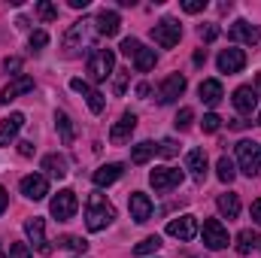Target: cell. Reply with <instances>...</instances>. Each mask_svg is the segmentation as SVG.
I'll return each instance as SVG.
<instances>
[{
	"label": "cell",
	"instance_id": "1",
	"mask_svg": "<svg viewBox=\"0 0 261 258\" xmlns=\"http://www.w3.org/2000/svg\"><path fill=\"white\" fill-rule=\"evenodd\" d=\"M113 219H116V207L107 200V194L100 192L88 194V200H85V225H88V231H103Z\"/></svg>",
	"mask_w": 261,
	"mask_h": 258
},
{
	"label": "cell",
	"instance_id": "2",
	"mask_svg": "<svg viewBox=\"0 0 261 258\" xmlns=\"http://www.w3.org/2000/svg\"><path fill=\"white\" fill-rule=\"evenodd\" d=\"M237 164L246 176H258L261 170V146L255 140H240L237 143Z\"/></svg>",
	"mask_w": 261,
	"mask_h": 258
},
{
	"label": "cell",
	"instance_id": "3",
	"mask_svg": "<svg viewBox=\"0 0 261 258\" xmlns=\"http://www.w3.org/2000/svg\"><path fill=\"white\" fill-rule=\"evenodd\" d=\"M113 67H116L113 49H94L88 55V76H91V82H103L113 73Z\"/></svg>",
	"mask_w": 261,
	"mask_h": 258
},
{
	"label": "cell",
	"instance_id": "4",
	"mask_svg": "<svg viewBox=\"0 0 261 258\" xmlns=\"http://www.w3.org/2000/svg\"><path fill=\"white\" fill-rule=\"evenodd\" d=\"M179 37H182V28H179L176 18H164V21H158V24L152 28V40H155L161 49H173V46L179 43Z\"/></svg>",
	"mask_w": 261,
	"mask_h": 258
},
{
	"label": "cell",
	"instance_id": "5",
	"mask_svg": "<svg viewBox=\"0 0 261 258\" xmlns=\"http://www.w3.org/2000/svg\"><path fill=\"white\" fill-rule=\"evenodd\" d=\"M91 18H79V21H73L70 28H67L64 34V52L67 55H76L79 49H82V43L88 40V34H91Z\"/></svg>",
	"mask_w": 261,
	"mask_h": 258
},
{
	"label": "cell",
	"instance_id": "6",
	"mask_svg": "<svg viewBox=\"0 0 261 258\" xmlns=\"http://www.w3.org/2000/svg\"><path fill=\"white\" fill-rule=\"evenodd\" d=\"M52 216L58 219V222H70L73 216H76V210H79V200H76V192H70V189H64V192H58L55 197H52Z\"/></svg>",
	"mask_w": 261,
	"mask_h": 258
},
{
	"label": "cell",
	"instance_id": "7",
	"mask_svg": "<svg viewBox=\"0 0 261 258\" xmlns=\"http://www.w3.org/2000/svg\"><path fill=\"white\" fill-rule=\"evenodd\" d=\"M182 170H176V167H155L152 173H149V183H152V189L155 192H170V189H176V186H182Z\"/></svg>",
	"mask_w": 261,
	"mask_h": 258
},
{
	"label": "cell",
	"instance_id": "8",
	"mask_svg": "<svg viewBox=\"0 0 261 258\" xmlns=\"http://www.w3.org/2000/svg\"><path fill=\"white\" fill-rule=\"evenodd\" d=\"M24 231H28V237H31V243L37 246L40 255H52V243L46 240V222H43L40 216L28 219V222H24Z\"/></svg>",
	"mask_w": 261,
	"mask_h": 258
},
{
	"label": "cell",
	"instance_id": "9",
	"mask_svg": "<svg viewBox=\"0 0 261 258\" xmlns=\"http://www.w3.org/2000/svg\"><path fill=\"white\" fill-rule=\"evenodd\" d=\"M203 243H206V249H225L231 243L228 240V228L219 219H206L203 222Z\"/></svg>",
	"mask_w": 261,
	"mask_h": 258
},
{
	"label": "cell",
	"instance_id": "10",
	"mask_svg": "<svg viewBox=\"0 0 261 258\" xmlns=\"http://www.w3.org/2000/svg\"><path fill=\"white\" fill-rule=\"evenodd\" d=\"M167 234L176 237V240H195L197 237V219L195 216H179V219H170L167 222Z\"/></svg>",
	"mask_w": 261,
	"mask_h": 258
},
{
	"label": "cell",
	"instance_id": "11",
	"mask_svg": "<svg viewBox=\"0 0 261 258\" xmlns=\"http://www.w3.org/2000/svg\"><path fill=\"white\" fill-rule=\"evenodd\" d=\"M182 91H186V76H182V73H173V76H167V79L161 82V88H158V104H173Z\"/></svg>",
	"mask_w": 261,
	"mask_h": 258
},
{
	"label": "cell",
	"instance_id": "12",
	"mask_svg": "<svg viewBox=\"0 0 261 258\" xmlns=\"http://www.w3.org/2000/svg\"><path fill=\"white\" fill-rule=\"evenodd\" d=\"M21 194H24L28 200H43V197L49 194V183H46V176H40V173L24 176V179H21Z\"/></svg>",
	"mask_w": 261,
	"mask_h": 258
},
{
	"label": "cell",
	"instance_id": "13",
	"mask_svg": "<svg viewBox=\"0 0 261 258\" xmlns=\"http://www.w3.org/2000/svg\"><path fill=\"white\" fill-rule=\"evenodd\" d=\"M134 128H137V116H134V113H125V116L110 128V143H116V146L128 143L130 134H134Z\"/></svg>",
	"mask_w": 261,
	"mask_h": 258
},
{
	"label": "cell",
	"instance_id": "14",
	"mask_svg": "<svg viewBox=\"0 0 261 258\" xmlns=\"http://www.w3.org/2000/svg\"><path fill=\"white\" fill-rule=\"evenodd\" d=\"M128 207H130V219H134L137 225L149 222V216H152V200H149L143 192H134V194H130V197H128Z\"/></svg>",
	"mask_w": 261,
	"mask_h": 258
},
{
	"label": "cell",
	"instance_id": "15",
	"mask_svg": "<svg viewBox=\"0 0 261 258\" xmlns=\"http://www.w3.org/2000/svg\"><path fill=\"white\" fill-rule=\"evenodd\" d=\"M216 64H219L222 73H240V70L246 67V52H243V49H225Z\"/></svg>",
	"mask_w": 261,
	"mask_h": 258
},
{
	"label": "cell",
	"instance_id": "16",
	"mask_svg": "<svg viewBox=\"0 0 261 258\" xmlns=\"http://www.w3.org/2000/svg\"><path fill=\"white\" fill-rule=\"evenodd\" d=\"M28 91H34V79H31V76H18V79H12L9 85H3L0 104H9V100H15L18 94H28Z\"/></svg>",
	"mask_w": 261,
	"mask_h": 258
},
{
	"label": "cell",
	"instance_id": "17",
	"mask_svg": "<svg viewBox=\"0 0 261 258\" xmlns=\"http://www.w3.org/2000/svg\"><path fill=\"white\" fill-rule=\"evenodd\" d=\"M231 40H240V43H246V46H255L261 40V34H258L255 24H249L246 18H240V21L231 24Z\"/></svg>",
	"mask_w": 261,
	"mask_h": 258
},
{
	"label": "cell",
	"instance_id": "18",
	"mask_svg": "<svg viewBox=\"0 0 261 258\" xmlns=\"http://www.w3.org/2000/svg\"><path fill=\"white\" fill-rule=\"evenodd\" d=\"M234 107H237V113L252 116V113H255V107H258V94H255L249 85H243V88H237V91H234Z\"/></svg>",
	"mask_w": 261,
	"mask_h": 258
},
{
	"label": "cell",
	"instance_id": "19",
	"mask_svg": "<svg viewBox=\"0 0 261 258\" xmlns=\"http://www.w3.org/2000/svg\"><path fill=\"white\" fill-rule=\"evenodd\" d=\"M21 128H24V116H21V113H12L9 119H3V125H0V149L9 146V143L18 137Z\"/></svg>",
	"mask_w": 261,
	"mask_h": 258
},
{
	"label": "cell",
	"instance_id": "20",
	"mask_svg": "<svg viewBox=\"0 0 261 258\" xmlns=\"http://www.w3.org/2000/svg\"><path fill=\"white\" fill-rule=\"evenodd\" d=\"M122 173H125V167L122 164H103V167H97L94 170V186L97 189H107V186H113L116 179H122Z\"/></svg>",
	"mask_w": 261,
	"mask_h": 258
},
{
	"label": "cell",
	"instance_id": "21",
	"mask_svg": "<svg viewBox=\"0 0 261 258\" xmlns=\"http://www.w3.org/2000/svg\"><path fill=\"white\" fill-rule=\"evenodd\" d=\"M119 28H122L119 12H113V9H100V12H97V31H100L103 37H116Z\"/></svg>",
	"mask_w": 261,
	"mask_h": 258
},
{
	"label": "cell",
	"instance_id": "22",
	"mask_svg": "<svg viewBox=\"0 0 261 258\" xmlns=\"http://www.w3.org/2000/svg\"><path fill=\"white\" fill-rule=\"evenodd\" d=\"M197 94H200V100L206 104V107H216L225 94H222V82L219 79H203L200 82V88H197Z\"/></svg>",
	"mask_w": 261,
	"mask_h": 258
},
{
	"label": "cell",
	"instance_id": "23",
	"mask_svg": "<svg viewBox=\"0 0 261 258\" xmlns=\"http://www.w3.org/2000/svg\"><path fill=\"white\" fill-rule=\"evenodd\" d=\"M43 170H46L49 176H55V179H64L67 173H70L64 155H46V158H43Z\"/></svg>",
	"mask_w": 261,
	"mask_h": 258
},
{
	"label": "cell",
	"instance_id": "24",
	"mask_svg": "<svg viewBox=\"0 0 261 258\" xmlns=\"http://www.w3.org/2000/svg\"><path fill=\"white\" fill-rule=\"evenodd\" d=\"M186 164H189V170L195 173L197 179L206 176V152H203V149H192L189 158H186Z\"/></svg>",
	"mask_w": 261,
	"mask_h": 258
},
{
	"label": "cell",
	"instance_id": "25",
	"mask_svg": "<svg viewBox=\"0 0 261 258\" xmlns=\"http://www.w3.org/2000/svg\"><path fill=\"white\" fill-rule=\"evenodd\" d=\"M55 128L61 134V143H64V146H70V143L76 140V128H73V122H70L67 113H55Z\"/></svg>",
	"mask_w": 261,
	"mask_h": 258
},
{
	"label": "cell",
	"instance_id": "26",
	"mask_svg": "<svg viewBox=\"0 0 261 258\" xmlns=\"http://www.w3.org/2000/svg\"><path fill=\"white\" fill-rule=\"evenodd\" d=\"M219 213L225 219H237L240 216V197L237 194H222L219 197Z\"/></svg>",
	"mask_w": 261,
	"mask_h": 258
},
{
	"label": "cell",
	"instance_id": "27",
	"mask_svg": "<svg viewBox=\"0 0 261 258\" xmlns=\"http://www.w3.org/2000/svg\"><path fill=\"white\" fill-rule=\"evenodd\" d=\"M255 243H261L255 228H246V231H240V234H237V252H240V255H249Z\"/></svg>",
	"mask_w": 261,
	"mask_h": 258
},
{
	"label": "cell",
	"instance_id": "28",
	"mask_svg": "<svg viewBox=\"0 0 261 258\" xmlns=\"http://www.w3.org/2000/svg\"><path fill=\"white\" fill-rule=\"evenodd\" d=\"M155 152H158V146H155V143H149V140H146V143H137V146H134V152H130V164H146Z\"/></svg>",
	"mask_w": 261,
	"mask_h": 258
},
{
	"label": "cell",
	"instance_id": "29",
	"mask_svg": "<svg viewBox=\"0 0 261 258\" xmlns=\"http://www.w3.org/2000/svg\"><path fill=\"white\" fill-rule=\"evenodd\" d=\"M155 61H158V55H155V49H143V46H140V52L134 55V67H137L140 73H146V70H152V67H155Z\"/></svg>",
	"mask_w": 261,
	"mask_h": 258
},
{
	"label": "cell",
	"instance_id": "30",
	"mask_svg": "<svg viewBox=\"0 0 261 258\" xmlns=\"http://www.w3.org/2000/svg\"><path fill=\"white\" fill-rule=\"evenodd\" d=\"M216 173H219V179H222V183H234V176H237L234 161H231L228 155H222V158H219V164H216Z\"/></svg>",
	"mask_w": 261,
	"mask_h": 258
},
{
	"label": "cell",
	"instance_id": "31",
	"mask_svg": "<svg viewBox=\"0 0 261 258\" xmlns=\"http://www.w3.org/2000/svg\"><path fill=\"white\" fill-rule=\"evenodd\" d=\"M161 249V237L152 234V237H143L137 246H134V255H149V252H158Z\"/></svg>",
	"mask_w": 261,
	"mask_h": 258
},
{
	"label": "cell",
	"instance_id": "32",
	"mask_svg": "<svg viewBox=\"0 0 261 258\" xmlns=\"http://www.w3.org/2000/svg\"><path fill=\"white\" fill-rule=\"evenodd\" d=\"M58 246H64V249H70V252H85L88 249V240H82V237H73V234H67V237H61L58 240Z\"/></svg>",
	"mask_w": 261,
	"mask_h": 258
},
{
	"label": "cell",
	"instance_id": "33",
	"mask_svg": "<svg viewBox=\"0 0 261 258\" xmlns=\"http://www.w3.org/2000/svg\"><path fill=\"white\" fill-rule=\"evenodd\" d=\"M37 15H40L43 21H55V18H58V6L49 3V0H40V3H37Z\"/></svg>",
	"mask_w": 261,
	"mask_h": 258
},
{
	"label": "cell",
	"instance_id": "34",
	"mask_svg": "<svg viewBox=\"0 0 261 258\" xmlns=\"http://www.w3.org/2000/svg\"><path fill=\"white\" fill-rule=\"evenodd\" d=\"M85 100H88V110H91L94 116H97V113H103V107H107L103 94H100V91H94V88H91V91L85 94Z\"/></svg>",
	"mask_w": 261,
	"mask_h": 258
},
{
	"label": "cell",
	"instance_id": "35",
	"mask_svg": "<svg viewBox=\"0 0 261 258\" xmlns=\"http://www.w3.org/2000/svg\"><path fill=\"white\" fill-rule=\"evenodd\" d=\"M192 122H195V113H192L189 107H182V110L176 113V122H173V125H176L179 131H189L192 128Z\"/></svg>",
	"mask_w": 261,
	"mask_h": 258
},
{
	"label": "cell",
	"instance_id": "36",
	"mask_svg": "<svg viewBox=\"0 0 261 258\" xmlns=\"http://www.w3.org/2000/svg\"><path fill=\"white\" fill-rule=\"evenodd\" d=\"M200 128L206 131V134H216V131L222 128V119H219L216 113H206V116H203V122H200Z\"/></svg>",
	"mask_w": 261,
	"mask_h": 258
},
{
	"label": "cell",
	"instance_id": "37",
	"mask_svg": "<svg viewBox=\"0 0 261 258\" xmlns=\"http://www.w3.org/2000/svg\"><path fill=\"white\" fill-rule=\"evenodd\" d=\"M125 85H128V70H116V82H113V91H116V94H125Z\"/></svg>",
	"mask_w": 261,
	"mask_h": 258
},
{
	"label": "cell",
	"instance_id": "38",
	"mask_svg": "<svg viewBox=\"0 0 261 258\" xmlns=\"http://www.w3.org/2000/svg\"><path fill=\"white\" fill-rule=\"evenodd\" d=\"M158 152H161L164 158H173V155L179 152V146H176V140H161V146H158Z\"/></svg>",
	"mask_w": 261,
	"mask_h": 258
},
{
	"label": "cell",
	"instance_id": "39",
	"mask_svg": "<svg viewBox=\"0 0 261 258\" xmlns=\"http://www.w3.org/2000/svg\"><path fill=\"white\" fill-rule=\"evenodd\" d=\"M140 52V40H134V37H128V40H122V55H128V58H134Z\"/></svg>",
	"mask_w": 261,
	"mask_h": 258
},
{
	"label": "cell",
	"instance_id": "40",
	"mask_svg": "<svg viewBox=\"0 0 261 258\" xmlns=\"http://www.w3.org/2000/svg\"><path fill=\"white\" fill-rule=\"evenodd\" d=\"M9 258H31L28 243H9Z\"/></svg>",
	"mask_w": 261,
	"mask_h": 258
},
{
	"label": "cell",
	"instance_id": "41",
	"mask_svg": "<svg viewBox=\"0 0 261 258\" xmlns=\"http://www.w3.org/2000/svg\"><path fill=\"white\" fill-rule=\"evenodd\" d=\"M46 43H49V34L46 31H34L31 34V49H43Z\"/></svg>",
	"mask_w": 261,
	"mask_h": 258
},
{
	"label": "cell",
	"instance_id": "42",
	"mask_svg": "<svg viewBox=\"0 0 261 258\" xmlns=\"http://www.w3.org/2000/svg\"><path fill=\"white\" fill-rule=\"evenodd\" d=\"M216 37H219V28H216V24H203V28H200V40H203V43H213Z\"/></svg>",
	"mask_w": 261,
	"mask_h": 258
},
{
	"label": "cell",
	"instance_id": "43",
	"mask_svg": "<svg viewBox=\"0 0 261 258\" xmlns=\"http://www.w3.org/2000/svg\"><path fill=\"white\" fill-rule=\"evenodd\" d=\"M182 9L186 12H200V9H206V0H182Z\"/></svg>",
	"mask_w": 261,
	"mask_h": 258
},
{
	"label": "cell",
	"instance_id": "44",
	"mask_svg": "<svg viewBox=\"0 0 261 258\" xmlns=\"http://www.w3.org/2000/svg\"><path fill=\"white\" fill-rule=\"evenodd\" d=\"M70 88H73V91H79V94H82V97H85V94H88V91H91V88H88V82H85V79H70Z\"/></svg>",
	"mask_w": 261,
	"mask_h": 258
},
{
	"label": "cell",
	"instance_id": "45",
	"mask_svg": "<svg viewBox=\"0 0 261 258\" xmlns=\"http://www.w3.org/2000/svg\"><path fill=\"white\" fill-rule=\"evenodd\" d=\"M18 155H21V158H31V155H34V143H31V140H21V143H18Z\"/></svg>",
	"mask_w": 261,
	"mask_h": 258
},
{
	"label": "cell",
	"instance_id": "46",
	"mask_svg": "<svg viewBox=\"0 0 261 258\" xmlns=\"http://www.w3.org/2000/svg\"><path fill=\"white\" fill-rule=\"evenodd\" d=\"M3 67H6V73H18L21 70V58H6Z\"/></svg>",
	"mask_w": 261,
	"mask_h": 258
},
{
	"label": "cell",
	"instance_id": "47",
	"mask_svg": "<svg viewBox=\"0 0 261 258\" xmlns=\"http://www.w3.org/2000/svg\"><path fill=\"white\" fill-rule=\"evenodd\" d=\"M6 203H9V194H6L3 186H0V216H3V210H6Z\"/></svg>",
	"mask_w": 261,
	"mask_h": 258
},
{
	"label": "cell",
	"instance_id": "48",
	"mask_svg": "<svg viewBox=\"0 0 261 258\" xmlns=\"http://www.w3.org/2000/svg\"><path fill=\"white\" fill-rule=\"evenodd\" d=\"M252 219H255V222L261 225V197L255 200V203H252Z\"/></svg>",
	"mask_w": 261,
	"mask_h": 258
},
{
	"label": "cell",
	"instance_id": "49",
	"mask_svg": "<svg viewBox=\"0 0 261 258\" xmlns=\"http://www.w3.org/2000/svg\"><path fill=\"white\" fill-rule=\"evenodd\" d=\"M195 64H206V49H197L195 52Z\"/></svg>",
	"mask_w": 261,
	"mask_h": 258
},
{
	"label": "cell",
	"instance_id": "50",
	"mask_svg": "<svg viewBox=\"0 0 261 258\" xmlns=\"http://www.w3.org/2000/svg\"><path fill=\"white\" fill-rule=\"evenodd\" d=\"M67 3H70L73 9H85V6H88V0H67Z\"/></svg>",
	"mask_w": 261,
	"mask_h": 258
},
{
	"label": "cell",
	"instance_id": "51",
	"mask_svg": "<svg viewBox=\"0 0 261 258\" xmlns=\"http://www.w3.org/2000/svg\"><path fill=\"white\" fill-rule=\"evenodd\" d=\"M146 94H149V85H146V82H140V85H137V97H146Z\"/></svg>",
	"mask_w": 261,
	"mask_h": 258
},
{
	"label": "cell",
	"instance_id": "52",
	"mask_svg": "<svg viewBox=\"0 0 261 258\" xmlns=\"http://www.w3.org/2000/svg\"><path fill=\"white\" fill-rule=\"evenodd\" d=\"M255 88H258V94H261V70H258V76H255Z\"/></svg>",
	"mask_w": 261,
	"mask_h": 258
},
{
	"label": "cell",
	"instance_id": "53",
	"mask_svg": "<svg viewBox=\"0 0 261 258\" xmlns=\"http://www.w3.org/2000/svg\"><path fill=\"white\" fill-rule=\"evenodd\" d=\"M0 258H6V252H3V246H0Z\"/></svg>",
	"mask_w": 261,
	"mask_h": 258
},
{
	"label": "cell",
	"instance_id": "54",
	"mask_svg": "<svg viewBox=\"0 0 261 258\" xmlns=\"http://www.w3.org/2000/svg\"><path fill=\"white\" fill-rule=\"evenodd\" d=\"M258 125H261V113H258Z\"/></svg>",
	"mask_w": 261,
	"mask_h": 258
},
{
	"label": "cell",
	"instance_id": "55",
	"mask_svg": "<svg viewBox=\"0 0 261 258\" xmlns=\"http://www.w3.org/2000/svg\"><path fill=\"white\" fill-rule=\"evenodd\" d=\"M192 258H200V255H192Z\"/></svg>",
	"mask_w": 261,
	"mask_h": 258
}]
</instances>
